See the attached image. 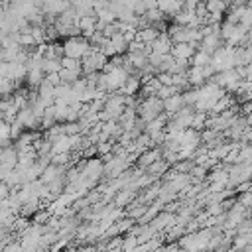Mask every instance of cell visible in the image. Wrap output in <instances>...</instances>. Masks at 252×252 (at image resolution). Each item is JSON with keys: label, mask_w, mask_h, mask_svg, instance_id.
<instances>
[{"label": "cell", "mask_w": 252, "mask_h": 252, "mask_svg": "<svg viewBox=\"0 0 252 252\" xmlns=\"http://www.w3.org/2000/svg\"><path fill=\"white\" fill-rule=\"evenodd\" d=\"M215 73H222V71H230L236 67V61H234V47H226L222 45L220 49H217L213 55H211V63Z\"/></svg>", "instance_id": "obj_1"}, {"label": "cell", "mask_w": 252, "mask_h": 252, "mask_svg": "<svg viewBox=\"0 0 252 252\" xmlns=\"http://www.w3.org/2000/svg\"><path fill=\"white\" fill-rule=\"evenodd\" d=\"M61 45H63V57H71V59H79V61L91 51L89 41H87L83 35L69 37V39H65Z\"/></svg>", "instance_id": "obj_2"}, {"label": "cell", "mask_w": 252, "mask_h": 252, "mask_svg": "<svg viewBox=\"0 0 252 252\" xmlns=\"http://www.w3.org/2000/svg\"><path fill=\"white\" fill-rule=\"evenodd\" d=\"M79 177L85 181V185L91 189V187H94L100 179H102V161L98 159V158H89L87 161H85V167H83V171L79 173Z\"/></svg>", "instance_id": "obj_3"}, {"label": "cell", "mask_w": 252, "mask_h": 252, "mask_svg": "<svg viewBox=\"0 0 252 252\" xmlns=\"http://www.w3.org/2000/svg\"><path fill=\"white\" fill-rule=\"evenodd\" d=\"M16 120H18V122L22 124V128H24V130H28V132H39V118L32 112V108H30V106H26V108L18 110Z\"/></svg>", "instance_id": "obj_4"}, {"label": "cell", "mask_w": 252, "mask_h": 252, "mask_svg": "<svg viewBox=\"0 0 252 252\" xmlns=\"http://www.w3.org/2000/svg\"><path fill=\"white\" fill-rule=\"evenodd\" d=\"M71 8V2H57V0H47V2H39V10L43 16H59L65 10Z\"/></svg>", "instance_id": "obj_5"}, {"label": "cell", "mask_w": 252, "mask_h": 252, "mask_svg": "<svg viewBox=\"0 0 252 252\" xmlns=\"http://www.w3.org/2000/svg\"><path fill=\"white\" fill-rule=\"evenodd\" d=\"M169 55L175 59V61H191V57L195 55V47L191 43H173L171 49H169Z\"/></svg>", "instance_id": "obj_6"}, {"label": "cell", "mask_w": 252, "mask_h": 252, "mask_svg": "<svg viewBox=\"0 0 252 252\" xmlns=\"http://www.w3.org/2000/svg\"><path fill=\"white\" fill-rule=\"evenodd\" d=\"M26 65L18 63V61H12V63H6V71H4V77L12 83H22V79H26Z\"/></svg>", "instance_id": "obj_7"}, {"label": "cell", "mask_w": 252, "mask_h": 252, "mask_svg": "<svg viewBox=\"0 0 252 252\" xmlns=\"http://www.w3.org/2000/svg\"><path fill=\"white\" fill-rule=\"evenodd\" d=\"M158 159H161V148H150V150H146V152H142V154L138 156L136 163H138L140 169H146L148 165H152V163L158 161Z\"/></svg>", "instance_id": "obj_8"}, {"label": "cell", "mask_w": 252, "mask_h": 252, "mask_svg": "<svg viewBox=\"0 0 252 252\" xmlns=\"http://www.w3.org/2000/svg\"><path fill=\"white\" fill-rule=\"evenodd\" d=\"M171 45H173V43H171L169 35L163 32V33L158 35V39H156L154 43H150V51L156 53V55H167L169 49H171Z\"/></svg>", "instance_id": "obj_9"}, {"label": "cell", "mask_w": 252, "mask_h": 252, "mask_svg": "<svg viewBox=\"0 0 252 252\" xmlns=\"http://www.w3.org/2000/svg\"><path fill=\"white\" fill-rule=\"evenodd\" d=\"M136 197H138V193H134V191H130V189H120V191L114 193V197H112V207H114V209L128 207L130 203H134Z\"/></svg>", "instance_id": "obj_10"}, {"label": "cell", "mask_w": 252, "mask_h": 252, "mask_svg": "<svg viewBox=\"0 0 252 252\" xmlns=\"http://www.w3.org/2000/svg\"><path fill=\"white\" fill-rule=\"evenodd\" d=\"M161 106H163V112L171 118L173 114H177L185 104H183V98H181V94H173V96H169V98H165V100H161Z\"/></svg>", "instance_id": "obj_11"}, {"label": "cell", "mask_w": 252, "mask_h": 252, "mask_svg": "<svg viewBox=\"0 0 252 252\" xmlns=\"http://www.w3.org/2000/svg\"><path fill=\"white\" fill-rule=\"evenodd\" d=\"M71 146H73V142H71V138L69 136H59V138H55L53 142H51V158L53 156H59V154H71Z\"/></svg>", "instance_id": "obj_12"}, {"label": "cell", "mask_w": 252, "mask_h": 252, "mask_svg": "<svg viewBox=\"0 0 252 252\" xmlns=\"http://www.w3.org/2000/svg\"><path fill=\"white\" fill-rule=\"evenodd\" d=\"M122 96H136L138 93H140V79H138V75H130L128 79H126V83L120 87V91H118Z\"/></svg>", "instance_id": "obj_13"}, {"label": "cell", "mask_w": 252, "mask_h": 252, "mask_svg": "<svg viewBox=\"0 0 252 252\" xmlns=\"http://www.w3.org/2000/svg\"><path fill=\"white\" fill-rule=\"evenodd\" d=\"M158 35H159V32L156 28L148 26V28H142V30L136 32V41H140L144 45H150V43H154L158 39Z\"/></svg>", "instance_id": "obj_14"}, {"label": "cell", "mask_w": 252, "mask_h": 252, "mask_svg": "<svg viewBox=\"0 0 252 252\" xmlns=\"http://www.w3.org/2000/svg\"><path fill=\"white\" fill-rule=\"evenodd\" d=\"M0 163L2 165H10V167L18 165V152L14 150V146H8V148L0 150Z\"/></svg>", "instance_id": "obj_15"}, {"label": "cell", "mask_w": 252, "mask_h": 252, "mask_svg": "<svg viewBox=\"0 0 252 252\" xmlns=\"http://www.w3.org/2000/svg\"><path fill=\"white\" fill-rule=\"evenodd\" d=\"M158 10L167 18H173L179 10H181V2L179 0H173V2H158Z\"/></svg>", "instance_id": "obj_16"}, {"label": "cell", "mask_w": 252, "mask_h": 252, "mask_svg": "<svg viewBox=\"0 0 252 252\" xmlns=\"http://www.w3.org/2000/svg\"><path fill=\"white\" fill-rule=\"evenodd\" d=\"M39 69L43 75H51V73H59L61 71V59H41Z\"/></svg>", "instance_id": "obj_17"}, {"label": "cell", "mask_w": 252, "mask_h": 252, "mask_svg": "<svg viewBox=\"0 0 252 252\" xmlns=\"http://www.w3.org/2000/svg\"><path fill=\"white\" fill-rule=\"evenodd\" d=\"M108 41H110V45L114 47V51H116V55H126V49H128V43L124 41V37H122V33H114L112 37H108Z\"/></svg>", "instance_id": "obj_18"}, {"label": "cell", "mask_w": 252, "mask_h": 252, "mask_svg": "<svg viewBox=\"0 0 252 252\" xmlns=\"http://www.w3.org/2000/svg\"><path fill=\"white\" fill-rule=\"evenodd\" d=\"M57 75H59V81H61L63 85H69V87H71L75 81H79V79L83 77L81 71H67V69H61Z\"/></svg>", "instance_id": "obj_19"}, {"label": "cell", "mask_w": 252, "mask_h": 252, "mask_svg": "<svg viewBox=\"0 0 252 252\" xmlns=\"http://www.w3.org/2000/svg\"><path fill=\"white\" fill-rule=\"evenodd\" d=\"M205 10H207V14H222L224 16L226 2H222V0H209V2H205Z\"/></svg>", "instance_id": "obj_20"}, {"label": "cell", "mask_w": 252, "mask_h": 252, "mask_svg": "<svg viewBox=\"0 0 252 252\" xmlns=\"http://www.w3.org/2000/svg\"><path fill=\"white\" fill-rule=\"evenodd\" d=\"M207 118H209V114H207V112H195L189 128H191V130H195V132L205 130V126H207Z\"/></svg>", "instance_id": "obj_21"}, {"label": "cell", "mask_w": 252, "mask_h": 252, "mask_svg": "<svg viewBox=\"0 0 252 252\" xmlns=\"http://www.w3.org/2000/svg\"><path fill=\"white\" fill-rule=\"evenodd\" d=\"M209 63H211V55H207V53H203V51H195V55H193L191 61H189L191 67H205V65H209Z\"/></svg>", "instance_id": "obj_22"}, {"label": "cell", "mask_w": 252, "mask_h": 252, "mask_svg": "<svg viewBox=\"0 0 252 252\" xmlns=\"http://www.w3.org/2000/svg\"><path fill=\"white\" fill-rule=\"evenodd\" d=\"M8 146H12V140H10V124L0 122V150L2 148H8Z\"/></svg>", "instance_id": "obj_23"}, {"label": "cell", "mask_w": 252, "mask_h": 252, "mask_svg": "<svg viewBox=\"0 0 252 252\" xmlns=\"http://www.w3.org/2000/svg\"><path fill=\"white\" fill-rule=\"evenodd\" d=\"M51 219V215H49V211L47 209H39L33 217H32V224H37V226H43V224H47V220Z\"/></svg>", "instance_id": "obj_24"}, {"label": "cell", "mask_w": 252, "mask_h": 252, "mask_svg": "<svg viewBox=\"0 0 252 252\" xmlns=\"http://www.w3.org/2000/svg\"><path fill=\"white\" fill-rule=\"evenodd\" d=\"M136 246H138L136 236H132L130 232H126V234L122 236V246H120V250H122V252H130V250H134Z\"/></svg>", "instance_id": "obj_25"}, {"label": "cell", "mask_w": 252, "mask_h": 252, "mask_svg": "<svg viewBox=\"0 0 252 252\" xmlns=\"http://www.w3.org/2000/svg\"><path fill=\"white\" fill-rule=\"evenodd\" d=\"M61 69H67V71H81V61H79V59H71V57H61Z\"/></svg>", "instance_id": "obj_26"}, {"label": "cell", "mask_w": 252, "mask_h": 252, "mask_svg": "<svg viewBox=\"0 0 252 252\" xmlns=\"http://www.w3.org/2000/svg\"><path fill=\"white\" fill-rule=\"evenodd\" d=\"M63 134L73 138V136H81V126L79 122H65L63 124Z\"/></svg>", "instance_id": "obj_27"}, {"label": "cell", "mask_w": 252, "mask_h": 252, "mask_svg": "<svg viewBox=\"0 0 252 252\" xmlns=\"http://www.w3.org/2000/svg\"><path fill=\"white\" fill-rule=\"evenodd\" d=\"M173 94H179V91H177L175 87H159V91L156 93V98L165 100V98H169V96H173Z\"/></svg>", "instance_id": "obj_28"}, {"label": "cell", "mask_w": 252, "mask_h": 252, "mask_svg": "<svg viewBox=\"0 0 252 252\" xmlns=\"http://www.w3.org/2000/svg\"><path fill=\"white\" fill-rule=\"evenodd\" d=\"M248 232H252V220L250 219H244L234 226V234H248Z\"/></svg>", "instance_id": "obj_29"}, {"label": "cell", "mask_w": 252, "mask_h": 252, "mask_svg": "<svg viewBox=\"0 0 252 252\" xmlns=\"http://www.w3.org/2000/svg\"><path fill=\"white\" fill-rule=\"evenodd\" d=\"M22 134H24V128H22V124H20L18 120H14V122L10 124V140H18Z\"/></svg>", "instance_id": "obj_30"}, {"label": "cell", "mask_w": 252, "mask_h": 252, "mask_svg": "<svg viewBox=\"0 0 252 252\" xmlns=\"http://www.w3.org/2000/svg\"><path fill=\"white\" fill-rule=\"evenodd\" d=\"M158 252H183V250L177 246V242H167V244H163Z\"/></svg>", "instance_id": "obj_31"}, {"label": "cell", "mask_w": 252, "mask_h": 252, "mask_svg": "<svg viewBox=\"0 0 252 252\" xmlns=\"http://www.w3.org/2000/svg\"><path fill=\"white\" fill-rule=\"evenodd\" d=\"M2 252H24V250H22L20 242H10L8 246H4V250H2Z\"/></svg>", "instance_id": "obj_32"}, {"label": "cell", "mask_w": 252, "mask_h": 252, "mask_svg": "<svg viewBox=\"0 0 252 252\" xmlns=\"http://www.w3.org/2000/svg\"><path fill=\"white\" fill-rule=\"evenodd\" d=\"M205 252H209V250H205Z\"/></svg>", "instance_id": "obj_33"}]
</instances>
